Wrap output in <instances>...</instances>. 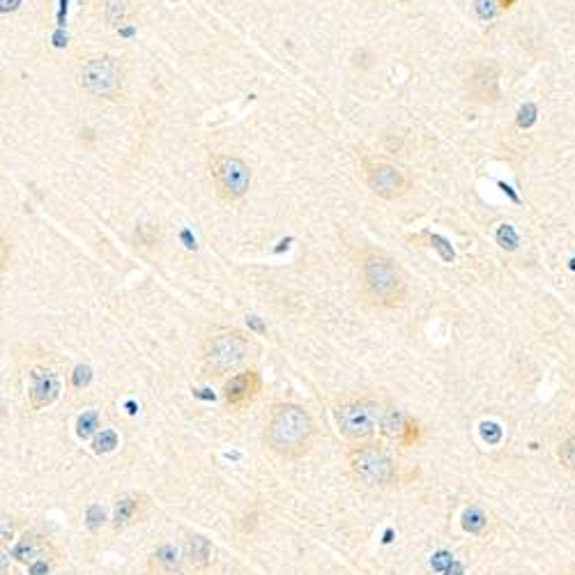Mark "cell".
I'll list each match as a JSON object with an SVG mask.
<instances>
[{
  "label": "cell",
  "instance_id": "obj_1",
  "mask_svg": "<svg viewBox=\"0 0 575 575\" xmlns=\"http://www.w3.org/2000/svg\"><path fill=\"white\" fill-rule=\"evenodd\" d=\"M318 426L311 412L297 402H276L263 428V442L283 460H299L311 454Z\"/></svg>",
  "mask_w": 575,
  "mask_h": 575
},
{
  "label": "cell",
  "instance_id": "obj_2",
  "mask_svg": "<svg viewBox=\"0 0 575 575\" xmlns=\"http://www.w3.org/2000/svg\"><path fill=\"white\" fill-rule=\"evenodd\" d=\"M359 278L369 304L400 308L407 299V281L400 265L382 249H364L359 256Z\"/></svg>",
  "mask_w": 575,
  "mask_h": 575
},
{
  "label": "cell",
  "instance_id": "obj_3",
  "mask_svg": "<svg viewBox=\"0 0 575 575\" xmlns=\"http://www.w3.org/2000/svg\"><path fill=\"white\" fill-rule=\"evenodd\" d=\"M254 352L256 345L251 341V336L240 332V329L217 332L203 343V352H200L203 373L212 380L230 378L235 373L244 371V366L249 364Z\"/></svg>",
  "mask_w": 575,
  "mask_h": 575
},
{
  "label": "cell",
  "instance_id": "obj_4",
  "mask_svg": "<svg viewBox=\"0 0 575 575\" xmlns=\"http://www.w3.org/2000/svg\"><path fill=\"white\" fill-rule=\"evenodd\" d=\"M387 405H389L387 400H378L373 396L343 398L334 407L336 430L350 444L375 442V437L382 430Z\"/></svg>",
  "mask_w": 575,
  "mask_h": 575
},
{
  "label": "cell",
  "instance_id": "obj_5",
  "mask_svg": "<svg viewBox=\"0 0 575 575\" xmlns=\"http://www.w3.org/2000/svg\"><path fill=\"white\" fill-rule=\"evenodd\" d=\"M76 78L83 92H88L95 99H104V102L120 99L125 92V67L118 57L109 53L85 57L78 67Z\"/></svg>",
  "mask_w": 575,
  "mask_h": 575
},
{
  "label": "cell",
  "instance_id": "obj_6",
  "mask_svg": "<svg viewBox=\"0 0 575 575\" xmlns=\"http://www.w3.org/2000/svg\"><path fill=\"white\" fill-rule=\"evenodd\" d=\"M348 467L352 477L369 488H387L398 477V465L378 440L352 444L348 451Z\"/></svg>",
  "mask_w": 575,
  "mask_h": 575
},
{
  "label": "cell",
  "instance_id": "obj_7",
  "mask_svg": "<svg viewBox=\"0 0 575 575\" xmlns=\"http://www.w3.org/2000/svg\"><path fill=\"white\" fill-rule=\"evenodd\" d=\"M207 170H210V177L214 186H217V193L224 203H237L249 193L251 189V179H254V172H251V166L244 159L235 154H224L217 152L210 157L207 161Z\"/></svg>",
  "mask_w": 575,
  "mask_h": 575
},
{
  "label": "cell",
  "instance_id": "obj_8",
  "mask_svg": "<svg viewBox=\"0 0 575 575\" xmlns=\"http://www.w3.org/2000/svg\"><path fill=\"white\" fill-rule=\"evenodd\" d=\"M362 177L371 193H375L382 200L402 198L412 189V177L396 163L375 159V157H364L362 159Z\"/></svg>",
  "mask_w": 575,
  "mask_h": 575
},
{
  "label": "cell",
  "instance_id": "obj_9",
  "mask_svg": "<svg viewBox=\"0 0 575 575\" xmlns=\"http://www.w3.org/2000/svg\"><path fill=\"white\" fill-rule=\"evenodd\" d=\"M467 95L472 102L493 106L499 102V67L493 60H479L467 76Z\"/></svg>",
  "mask_w": 575,
  "mask_h": 575
},
{
  "label": "cell",
  "instance_id": "obj_10",
  "mask_svg": "<svg viewBox=\"0 0 575 575\" xmlns=\"http://www.w3.org/2000/svg\"><path fill=\"white\" fill-rule=\"evenodd\" d=\"M62 382L51 366H33L28 371V405L33 412H39L60 398Z\"/></svg>",
  "mask_w": 575,
  "mask_h": 575
},
{
  "label": "cell",
  "instance_id": "obj_11",
  "mask_svg": "<svg viewBox=\"0 0 575 575\" xmlns=\"http://www.w3.org/2000/svg\"><path fill=\"white\" fill-rule=\"evenodd\" d=\"M260 387H263L260 373L256 369H244L240 373H235V375L226 378L221 393H224V400L228 407L242 409L256 400V396L260 393Z\"/></svg>",
  "mask_w": 575,
  "mask_h": 575
},
{
  "label": "cell",
  "instance_id": "obj_12",
  "mask_svg": "<svg viewBox=\"0 0 575 575\" xmlns=\"http://www.w3.org/2000/svg\"><path fill=\"white\" fill-rule=\"evenodd\" d=\"M12 557L21 564H33L37 559H57L55 545L48 541L46 536H42L37 529L24 531V536L19 538L17 545L12 548Z\"/></svg>",
  "mask_w": 575,
  "mask_h": 575
},
{
  "label": "cell",
  "instance_id": "obj_13",
  "mask_svg": "<svg viewBox=\"0 0 575 575\" xmlns=\"http://www.w3.org/2000/svg\"><path fill=\"white\" fill-rule=\"evenodd\" d=\"M148 575H184L182 555L172 543L159 545L148 559Z\"/></svg>",
  "mask_w": 575,
  "mask_h": 575
},
{
  "label": "cell",
  "instance_id": "obj_14",
  "mask_svg": "<svg viewBox=\"0 0 575 575\" xmlns=\"http://www.w3.org/2000/svg\"><path fill=\"white\" fill-rule=\"evenodd\" d=\"M141 506H143V495H122V497H118V502L113 506V529L120 531V529H127L129 524H134L139 520Z\"/></svg>",
  "mask_w": 575,
  "mask_h": 575
},
{
  "label": "cell",
  "instance_id": "obj_15",
  "mask_svg": "<svg viewBox=\"0 0 575 575\" xmlns=\"http://www.w3.org/2000/svg\"><path fill=\"white\" fill-rule=\"evenodd\" d=\"M186 559H189V564L196 566V569H205V566L212 562L210 541L200 534H193L186 538Z\"/></svg>",
  "mask_w": 575,
  "mask_h": 575
},
{
  "label": "cell",
  "instance_id": "obj_16",
  "mask_svg": "<svg viewBox=\"0 0 575 575\" xmlns=\"http://www.w3.org/2000/svg\"><path fill=\"white\" fill-rule=\"evenodd\" d=\"M134 14V3L132 0H104V21L106 26L118 28L125 21L132 19Z\"/></svg>",
  "mask_w": 575,
  "mask_h": 575
},
{
  "label": "cell",
  "instance_id": "obj_17",
  "mask_svg": "<svg viewBox=\"0 0 575 575\" xmlns=\"http://www.w3.org/2000/svg\"><path fill=\"white\" fill-rule=\"evenodd\" d=\"M99 430H102V419H99L97 409H85V412L76 419V435L81 440H92Z\"/></svg>",
  "mask_w": 575,
  "mask_h": 575
},
{
  "label": "cell",
  "instance_id": "obj_18",
  "mask_svg": "<svg viewBox=\"0 0 575 575\" xmlns=\"http://www.w3.org/2000/svg\"><path fill=\"white\" fill-rule=\"evenodd\" d=\"M90 444H92V451H95V454H102L104 456V454H111V451H115V449L120 447V437H118V433H115L113 428H102L90 440Z\"/></svg>",
  "mask_w": 575,
  "mask_h": 575
},
{
  "label": "cell",
  "instance_id": "obj_19",
  "mask_svg": "<svg viewBox=\"0 0 575 575\" xmlns=\"http://www.w3.org/2000/svg\"><path fill=\"white\" fill-rule=\"evenodd\" d=\"M460 522H463V529L470 531V534H481L488 524V518L479 506H467L463 511V518H460Z\"/></svg>",
  "mask_w": 575,
  "mask_h": 575
},
{
  "label": "cell",
  "instance_id": "obj_20",
  "mask_svg": "<svg viewBox=\"0 0 575 575\" xmlns=\"http://www.w3.org/2000/svg\"><path fill=\"white\" fill-rule=\"evenodd\" d=\"M106 524V511L102 504H90L85 511V527L90 531H99Z\"/></svg>",
  "mask_w": 575,
  "mask_h": 575
},
{
  "label": "cell",
  "instance_id": "obj_21",
  "mask_svg": "<svg viewBox=\"0 0 575 575\" xmlns=\"http://www.w3.org/2000/svg\"><path fill=\"white\" fill-rule=\"evenodd\" d=\"M90 380H92V369L90 366H85V364H78L74 369V373H71V387H74V389H83V387H88Z\"/></svg>",
  "mask_w": 575,
  "mask_h": 575
},
{
  "label": "cell",
  "instance_id": "obj_22",
  "mask_svg": "<svg viewBox=\"0 0 575 575\" xmlns=\"http://www.w3.org/2000/svg\"><path fill=\"white\" fill-rule=\"evenodd\" d=\"M426 237H428V240H430V247H435L437 251H440V256L444 258V260H447V263H451V260H454V249H451L449 244L442 240V237H437V235H430V233H426Z\"/></svg>",
  "mask_w": 575,
  "mask_h": 575
},
{
  "label": "cell",
  "instance_id": "obj_23",
  "mask_svg": "<svg viewBox=\"0 0 575 575\" xmlns=\"http://www.w3.org/2000/svg\"><path fill=\"white\" fill-rule=\"evenodd\" d=\"M481 437L488 442V444H497L502 440V428L497 423H481Z\"/></svg>",
  "mask_w": 575,
  "mask_h": 575
},
{
  "label": "cell",
  "instance_id": "obj_24",
  "mask_svg": "<svg viewBox=\"0 0 575 575\" xmlns=\"http://www.w3.org/2000/svg\"><path fill=\"white\" fill-rule=\"evenodd\" d=\"M559 456H562L564 465L575 472V435L571 437V440L564 442V447H562V451H559Z\"/></svg>",
  "mask_w": 575,
  "mask_h": 575
},
{
  "label": "cell",
  "instance_id": "obj_25",
  "mask_svg": "<svg viewBox=\"0 0 575 575\" xmlns=\"http://www.w3.org/2000/svg\"><path fill=\"white\" fill-rule=\"evenodd\" d=\"M497 0H477V14L481 19H493L497 14Z\"/></svg>",
  "mask_w": 575,
  "mask_h": 575
},
{
  "label": "cell",
  "instance_id": "obj_26",
  "mask_svg": "<svg viewBox=\"0 0 575 575\" xmlns=\"http://www.w3.org/2000/svg\"><path fill=\"white\" fill-rule=\"evenodd\" d=\"M51 562H55V559H37V562L28 564V573L30 575H48V571H51Z\"/></svg>",
  "mask_w": 575,
  "mask_h": 575
},
{
  "label": "cell",
  "instance_id": "obj_27",
  "mask_svg": "<svg viewBox=\"0 0 575 575\" xmlns=\"http://www.w3.org/2000/svg\"><path fill=\"white\" fill-rule=\"evenodd\" d=\"M430 564H433L435 571H447L449 566L454 564V559H451L449 552H437V555L433 557V562H430Z\"/></svg>",
  "mask_w": 575,
  "mask_h": 575
},
{
  "label": "cell",
  "instance_id": "obj_28",
  "mask_svg": "<svg viewBox=\"0 0 575 575\" xmlns=\"http://www.w3.org/2000/svg\"><path fill=\"white\" fill-rule=\"evenodd\" d=\"M518 3V0H497V5H499V10H511V7Z\"/></svg>",
  "mask_w": 575,
  "mask_h": 575
},
{
  "label": "cell",
  "instance_id": "obj_29",
  "mask_svg": "<svg viewBox=\"0 0 575 575\" xmlns=\"http://www.w3.org/2000/svg\"><path fill=\"white\" fill-rule=\"evenodd\" d=\"M400 3H409V0H400Z\"/></svg>",
  "mask_w": 575,
  "mask_h": 575
}]
</instances>
